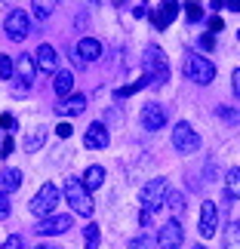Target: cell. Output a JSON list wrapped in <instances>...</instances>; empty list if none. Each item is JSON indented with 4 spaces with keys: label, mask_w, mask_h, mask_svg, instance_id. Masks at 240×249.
Returning <instances> with one entry per match:
<instances>
[{
    "label": "cell",
    "mask_w": 240,
    "mask_h": 249,
    "mask_svg": "<svg viewBox=\"0 0 240 249\" xmlns=\"http://www.w3.org/2000/svg\"><path fill=\"white\" fill-rule=\"evenodd\" d=\"M225 9H231V13H240V0H228Z\"/></svg>",
    "instance_id": "60d3db41"
},
{
    "label": "cell",
    "mask_w": 240,
    "mask_h": 249,
    "mask_svg": "<svg viewBox=\"0 0 240 249\" xmlns=\"http://www.w3.org/2000/svg\"><path fill=\"white\" fill-rule=\"evenodd\" d=\"M172 148L179 151V154H194V151L200 148V136L194 132V126L191 123H176L172 126Z\"/></svg>",
    "instance_id": "5b68a950"
},
{
    "label": "cell",
    "mask_w": 240,
    "mask_h": 249,
    "mask_svg": "<svg viewBox=\"0 0 240 249\" xmlns=\"http://www.w3.org/2000/svg\"><path fill=\"white\" fill-rule=\"evenodd\" d=\"M34 65H37V71L53 74L55 68H59V55H55V50H53L50 43H40V46H37V53H34Z\"/></svg>",
    "instance_id": "4fadbf2b"
},
{
    "label": "cell",
    "mask_w": 240,
    "mask_h": 249,
    "mask_svg": "<svg viewBox=\"0 0 240 249\" xmlns=\"http://www.w3.org/2000/svg\"><path fill=\"white\" fill-rule=\"evenodd\" d=\"M166 120H169V114L166 108H163L160 102H148L145 108H142V126H145L148 132H157L166 126Z\"/></svg>",
    "instance_id": "ba28073f"
},
{
    "label": "cell",
    "mask_w": 240,
    "mask_h": 249,
    "mask_svg": "<svg viewBox=\"0 0 240 249\" xmlns=\"http://www.w3.org/2000/svg\"><path fill=\"white\" fill-rule=\"evenodd\" d=\"M55 6H59V0H34V3H31V13H34L37 22H46V18L55 13Z\"/></svg>",
    "instance_id": "d6986e66"
},
{
    "label": "cell",
    "mask_w": 240,
    "mask_h": 249,
    "mask_svg": "<svg viewBox=\"0 0 240 249\" xmlns=\"http://www.w3.org/2000/svg\"><path fill=\"white\" fill-rule=\"evenodd\" d=\"M77 55H80V62H95L102 55V43L95 37H83L77 43Z\"/></svg>",
    "instance_id": "2e32d148"
},
{
    "label": "cell",
    "mask_w": 240,
    "mask_h": 249,
    "mask_svg": "<svg viewBox=\"0 0 240 249\" xmlns=\"http://www.w3.org/2000/svg\"><path fill=\"white\" fill-rule=\"evenodd\" d=\"M6 215H9V194H3V191H0V222H3Z\"/></svg>",
    "instance_id": "d6a6232c"
},
{
    "label": "cell",
    "mask_w": 240,
    "mask_h": 249,
    "mask_svg": "<svg viewBox=\"0 0 240 249\" xmlns=\"http://www.w3.org/2000/svg\"><path fill=\"white\" fill-rule=\"evenodd\" d=\"M102 181H105V166H90V169H86V176H83L86 188H99Z\"/></svg>",
    "instance_id": "603a6c76"
},
{
    "label": "cell",
    "mask_w": 240,
    "mask_h": 249,
    "mask_svg": "<svg viewBox=\"0 0 240 249\" xmlns=\"http://www.w3.org/2000/svg\"><path fill=\"white\" fill-rule=\"evenodd\" d=\"M216 228H219V209L213 200H203L200 203V225H197V231L203 240H209V237H216Z\"/></svg>",
    "instance_id": "9c48e42d"
},
{
    "label": "cell",
    "mask_w": 240,
    "mask_h": 249,
    "mask_svg": "<svg viewBox=\"0 0 240 249\" xmlns=\"http://www.w3.org/2000/svg\"><path fill=\"white\" fill-rule=\"evenodd\" d=\"M71 132H74V129H71L68 120H62L59 126H55V136H59V139H71Z\"/></svg>",
    "instance_id": "1f68e13d"
},
{
    "label": "cell",
    "mask_w": 240,
    "mask_h": 249,
    "mask_svg": "<svg viewBox=\"0 0 240 249\" xmlns=\"http://www.w3.org/2000/svg\"><path fill=\"white\" fill-rule=\"evenodd\" d=\"M225 3H228V0H213V9H216V13H219V9H222Z\"/></svg>",
    "instance_id": "b9f144b4"
},
{
    "label": "cell",
    "mask_w": 240,
    "mask_h": 249,
    "mask_svg": "<svg viewBox=\"0 0 240 249\" xmlns=\"http://www.w3.org/2000/svg\"><path fill=\"white\" fill-rule=\"evenodd\" d=\"M222 28H225V22H222L219 16H213V18H209V34H219Z\"/></svg>",
    "instance_id": "8d00e7d4"
},
{
    "label": "cell",
    "mask_w": 240,
    "mask_h": 249,
    "mask_svg": "<svg viewBox=\"0 0 240 249\" xmlns=\"http://www.w3.org/2000/svg\"><path fill=\"white\" fill-rule=\"evenodd\" d=\"M83 3H86V6H99L102 0H83Z\"/></svg>",
    "instance_id": "7bdbcfd3"
},
{
    "label": "cell",
    "mask_w": 240,
    "mask_h": 249,
    "mask_svg": "<svg viewBox=\"0 0 240 249\" xmlns=\"http://www.w3.org/2000/svg\"><path fill=\"white\" fill-rule=\"evenodd\" d=\"M145 80L151 86H163L169 80V59L163 55L160 46H148L145 50Z\"/></svg>",
    "instance_id": "6da1fadb"
},
{
    "label": "cell",
    "mask_w": 240,
    "mask_h": 249,
    "mask_svg": "<svg viewBox=\"0 0 240 249\" xmlns=\"http://www.w3.org/2000/svg\"><path fill=\"white\" fill-rule=\"evenodd\" d=\"M3 31H6L9 40H16V43H18V40H25V37L31 34V18H28L25 9H13V13L6 16Z\"/></svg>",
    "instance_id": "52a82bcc"
},
{
    "label": "cell",
    "mask_w": 240,
    "mask_h": 249,
    "mask_svg": "<svg viewBox=\"0 0 240 249\" xmlns=\"http://www.w3.org/2000/svg\"><path fill=\"white\" fill-rule=\"evenodd\" d=\"M34 249H59V246H50V243H40V246H34Z\"/></svg>",
    "instance_id": "ee69618b"
},
{
    "label": "cell",
    "mask_w": 240,
    "mask_h": 249,
    "mask_svg": "<svg viewBox=\"0 0 240 249\" xmlns=\"http://www.w3.org/2000/svg\"><path fill=\"white\" fill-rule=\"evenodd\" d=\"M0 126H3L6 132H16V117L13 114H3V117H0Z\"/></svg>",
    "instance_id": "e575fe53"
},
{
    "label": "cell",
    "mask_w": 240,
    "mask_h": 249,
    "mask_svg": "<svg viewBox=\"0 0 240 249\" xmlns=\"http://www.w3.org/2000/svg\"><path fill=\"white\" fill-rule=\"evenodd\" d=\"M13 148H16L13 136H6V139H3V145H0V157H9V154H13Z\"/></svg>",
    "instance_id": "836d02e7"
},
{
    "label": "cell",
    "mask_w": 240,
    "mask_h": 249,
    "mask_svg": "<svg viewBox=\"0 0 240 249\" xmlns=\"http://www.w3.org/2000/svg\"><path fill=\"white\" fill-rule=\"evenodd\" d=\"M194 249H206V246H194Z\"/></svg>",
    "instance_id": "f6af8a7d"
},
{
    "label": "cell",
    "mask_w": 240,
    "mask_h": 249,
    "mask_svg": "<svg viewBox=\"0 0 240 249\" xmlns=\"http://www.w3.org/2000/svg\"><path fill=\"white\" fill-rule=\"evenodd\" d=\"M55 203H59V188H55L53 181H46V185L34 194V200H31V213L40 215V218H46V215H53Z\"/></svg>",
    "instance_id": "8992f818"
},
{
    "label": "cell",
    "mask_w": 240,
    "mask_h": 249,
    "mask_svg": "<svg viewBox=\"0 0 240 249\" xmlns=\"http://www.w3.org/2000/svg\"><path fill=\"white\" fill-rule=\"evenodd\" d=\"M182 240H185V234H182L179 218H169V222L160 228V234H157V246L160 249H179Z\"/></svg>",
    "instance_id": "30bf717a"
},
{
    "label": "cell",
    "mask_w": 240,
    "mask_h": 249,
    "mask_svg": "<svg viewBox=\"0 0 240 249\" xmlns=\"http://www.w3.org/2000/svg\"><path fill=\"white\" fill-rule=\"evenodd\" d=\"M13 71H16V65L9 55H0V80H13Z\"/></svg>",
    "instance_id": "f1b7e54d"
},
{
    "label": "cell",
    "mask_w": 240,
    "mask_h": 249,
    "mask_svg": "<svg viewBox=\"0 0 240 249\" xmlns=\"http://www.w3.org/2000/svg\"><path fill=\"white\" fill-rule=\"evenodd\" d=\"M237 37H240V28H237Z\"/></svg>",
    "instance_id": "bcb514c9"
},
{
    "label": "cell",
    "mask_w": 240,
    "mask_h": 249,
    "mask_svg": "<svg viewBox=\"0 0 240 249\" xmlns=\"http://www.w3.org/2000/svg\"><path fill=\"white\" fill-rule=\"evenodd\" d=\"M16 71H18L16 92H28V89H31V83H34V71H37L34 55H22V59H18V65H16Z\"/></svg>",
    "instance_id": "7c38bea8"
},
{
    "label": "cell",
    "mask_w": 240,
    "mask_h": 249,
    "mask_svg": "<svg viewBox=\"0 0 240 249\" xmlns=\"http://www.w3.org/2000/svg\"><path fill=\"white\" fill-rule=\"evenodd\" d=\"M166 206H169L176 215H182V209H185V200H182L179 191H169V194H166Z\"/></svg>",
    "instance_id": "83f0119b"
},
{
    "label": "cell",
    "mask_w": 240,
    "mask_h": 249,
    "mask_svg": "<svg viewBox=\"0 0 240 249\" xmlns=\"http://www.w3.org/2000/svg\"><path fill=\"white\" fill-rule=\"evenodd\" d=\"M83 145L86 148H108V129H105L102 123H92L83 136Z\"/></svg>",
    "instance_id": "9a60e30c"
},
{
    "label": "cell",
    "mask_w": 240,
    "mask_h": 249,
    "mask_svg": "<svg viewBox=\"0 0 240 249\" xmlns=\"http://www.w3.org/2000/svg\"><path fill=\"white\" fill-rule=\"evenodd\" d=\"M182 9H185V16L191 18V22H200V18H203V6H200L197 0H188V3H182Z\"/></svg>",
    "instance_id": "d4e9b609"
},
{
    "label": "cell",
    "mask_w": 240,
    "mask_h": 249,
    "mask_svg": "<svg viewBox=\"0 0 240 249\" xmlns=\"http://www.w3.org/2000/svg\"><path fill=\"white\" fill-rule=\"evenodd\" d=\"M68 228H71V215H46V218H40V225L34 231L43 237H55V234H65Z\"/></svg>",
    "instance_id": "8fae6325"
},
{
    "label": "cell",
    "mask_w": 240,
    "mask_h": 249,
    "mask_svg": "<svg viewBox=\"0 0 240 249\" xmlns=\"http://www.w3.org/2000/svg\"><path fill=\"white\" fill-rule=\"evenodd\" d=\"M53 89H55L59 99H68L71 89H74V74L71 71H59V74H55V80H53Z\"/></svg>",
    "instance_id": "e0dca14e"
},
{
    "label": "cell",
    "mask_w": 240,
    "mask_h": 249,
    "mask_svg": "<svg viewBox=\"0 0 240 249\" xmlns=\"http://www.w3.org/2000/svg\"><path fill=\"white\" fill-rule=\"evenodd\" d=\"M0 249H25V240H22V234H13V237H6V243L0 246Z\"/></svg>",
    "instance_id": "f546056e"
},
{
    "label": "cell",
    "mask_w": 240,
    "mask_h": 249,
    "mask_svg": "<svg viewBox=\"0 0 240 249\" xmlns=\"http://www.w3.org/2000/svg\"><path fill=\"white\" fill-rule=\"evenodd\" d=\"M139 225H142V228H151V213H145V209H142V213H139Z\"/></svg>",
    "instance_id": "f35d334b"
},
{
    "label": "cell",
    "mask_w": 240,
    "mask_h": 249,
    "mask_svg": "<svg viewBox=\"0 0 240 249\" xmlns=\"http://www.w3.org/2000/svg\"><path fill=\"white\" fill-rule=\"evenodd\" d=\"M65 197L71 203V213L77 215H92V197H90V188L83 185V178H65Z\"/></svg>",
    "instance_id": "7a4b0ae2"
},
{
    "label": "cell",
    "mask_w": 240,
    "mask_h": 249,
    "mask_svg": "<svg viewBox=\"0 0 240 249\" xmlns=\"http://www.w3.org/2000/svg\"><path fill=\"white\" fill-rule=\"evenodd\" d=\"M225 249H240V222H231L225 228Z\"/></svg>",
    "instance_id": "cb8c5ba5"
},
{
    "label": "cell",
    "mask_w": 240,
    "mask_h": 249,
    "mask_svg": "<svg viewBox=\"0 0 240 249\" xmlns=\"http://www.w3.org/2000/svg\"><path fill=\"white\" fill-rule=\"evenodd\" d=\"M166 194H169V181H166V178H151L148 185L142 188V194H139V200H142V209L154 215L157 209H163V206H166Z\"/></svg>",
    "instance_id": "3957f363"
},
{
    "label": "cell",
    "mask_w": 240,
    "mask_h": 249,
    "mask_svg": "<svg viewBox=\"0 0 240 249\" xmlns=\"http://www.w3.org/2000/svg\"><path fill=\"white\" fill-rule=\"evenodd\" d=\"M231 86H234V95H240V68L231 74Z\"/></svg>",
    "instance_id": "ab89813d"
},
{
    "label": "cell",
    "mask_w": 240,
    "mask_h": 249,
    "mask_svg": "<svg viewBox=\"0 0 240 249\" xmlns=\"http://www.w3.org/2000/svg\"><path fill=\"white\" fill-rule=\"evenodd\" d=\"M142 3H145V0H142Z\"/></svg>",
    "instance_id": "7dc6e473"
},
{
    "label": "cell",
    "mask_w": 240,
    "mask_h": 249,
    "mask_svg": "<svg viewBox=\"0 0 240 249\" xmlns=\"http://www.w3.org/2000/svg\"><path fill=\"white\" fill-rule=\"evenodd\" d=\"M179 9H182V3H179V0H163V3H160V9H157V13H160V18H163V22H172V18H176L179 16Z\"/></svg>",
    "instance_id": "7402d4cb"
},
{
    "label": "cell",
    "mask_w": 240,
    "mask_h": 249,
    "mask_svg": "<svg viewBox=\"0 0 240 249\" xmlns=\"http://www.w3.org/2000/svg\"><path fill=\"white\" fill-rule=\"evenodd\" d=\"M86 111V95H68L62 105H55V114H62V117H77V114Z\"/></svg>",
    "instance_id": "5bb4252c"
},
{
    "label": "cell",
    "mask_w": 240,
    "mask_h": 249,
    "mask_svg": "<svg viewBox=\"0 0 240 249\" xmlns=\"http://www.w3.org/2000/svg\"><path fill=\"white\" fill-rule=\"evenodd\" d=\"M225 197L228 200H237L240 197V166L228 169V176H225Z\"/></svg>",
    "instance_id": "44dd1931"
},
{
    "label": "cell",
    "mask_w": 240,
    "mask_h": 249,
    "mask_svg": "<svg viewBox=\"0 0 240 249\" xmlns=\"http://www.w3.org/2000/svg\"><path fill=\"white\" fill-rule=\"evenodd\" d=\"M43 142H46V129H43V126H37V129L28 132V139L22 142V148L28 151V154H34V151H40V148H43Z\"/></svg>",
    "instance_id": "ffe728a7"
},
{
    "label": "cell",
    "mask_w": 240,
    "mask_h": 249,
    "mask_svg": "<svg viewBox=\"0 0 240 249\" xmlns=\"http://www.w3.org/2000/svg\"><path fill=\"white\" fill-rule=\"evenodd\" d=\"M213 46H216V34H203V37H200V50H213Z\"/></svg>",
    "instance_id": "d590c367"
},
{
    "label": "cell",
    "mask_w": 240,
    "mask_h": 249,
    "mask_svg": "<svg viewBox=\"0 0 240 249\" xmlns=\"http://www.w3.org/2000/svg\"><path fill=\"white\" fill-rule=\"evenodd\" d=\"M132 16H136V18H145L148 16V3H139L136 9H132Z\"/></svg>",
    "instance_id": "74e56055"
},
{
    "label": "cell",
    "mask_w": 240,
    "mask_h": 249,
    "mask_svg": "<svg viewBox=\"0 0 240 249\" xmlns=\"http://www.w3.org/2000/svg\"><path fill=\"white\" fill-rule=\"evenodd\" d=\"M83 243H86V249L99 246V228H95V225H86L83 228Z\"/></svg>",
    "instance_id": "4316f807"
},
{
    "label": "cell",
    "mask_w": 240,
    "mask_h": 249,
    "mask_svg": "<svg viewBox=\"0 0 240 249\" xmlns=\"http://www.w3.org/2000/svg\"><path fill=\"white\" fill-rule=\"evenodd\" d=\"M185 77L200 83V86H206V83L216 80V65L209 62L206 55H188L185 59Z\"/></svg>",
    "instance_id": "277c9868"
},
{
    "label": "cell",
    "mask_w": 240,
    "mask_h": 249,
    "mask_svg": "<svg viewBox=\"0 0 240 249\" xmlns=\"http://www.w3.org/2000/svg\"><path fill=\"white\" fill-rule=\"evenodd\" d=\"M145 83H148V80L142 77V80H136V83H127V86H120V89L114 92V99H129V95H132V92H139V89H142Z\"/></svg>",
    "instance_id": "484cf974"
},
{
    "label": "cell",
    "mask_w": 240,
    "mask_h": 249,
    "mask_svg": "<svg viewBox=\"0 0 240 249\" xmlns=\"http://www.w3.org/2000/svg\"><path fill=\"white\" fill-rule=\"evenodd\" d=\"M129 249H154V243L148 237H136V240H129Z\"/></svg>",
    "instance_id": "4dcf8cb0"
},
{
    "label": "cell",
    "mask_w": 240,
    "mask_h": 249,
    "mask_svg": "<svg viewBox=\"0 0 240 249\" xmlns=\"http://www.w3.org/2000/svg\"><path fill=\"white\" fill-rule=\"evenodd\" d=\"M0 188H3V194H13V191L22 188V172L18 169H3V176H0Z\"/></svg>",
    "instance_id": "ac0fdd59"
}]
</instances>
